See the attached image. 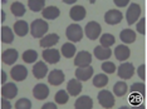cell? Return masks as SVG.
<instances>
[{
	"instance_id": "obj_40",
	"label": "cell",
	"mask_w": 147,
	"mask_h": 109,
	"mask_svg": "<svg viewBox=\"0 0 147 109\" xmlns=\"http://www.w3.org/2000/svg\"><path fill=\"white\" fill-rule=\"evenodd\" d=\"M1 108L3 109H10L11 108V104L9 103V99H6V100H5V98L1 100Z\"/></svg>"
},
{
	"instance_id": "obj_31",
	"label": "cell",
	"mask_w": 147,
	"mask_h": 109,
	"mask_svg": "<svg viewBox=\"0 0 147 109\" xmlns=\"http://www.w3.org/2000/svg\"><path fill=\"white\" fill-rule=\"evenodd\" d=\"M99 41H101V45L105 48H111V45L115 44L116 39L115 36L112 34H109V33H106V34H103L101 36V39H99Z\"/></svg>"
},
{
	"instance_id": "obj_20",
	"label": "cell",
	"mask_w": 147,
	"mask_h": 109,
	"mask_svg": "<svg viewBox=\"0 0 147 109\" xmlns=\"http://www.w3.org/2000/svg\"><path fill=\"white\" fill-rule=\"evenodd\" d=\"M93 107V100L88 95H82L76 100L74 108L76 109H91Z\"/></svg>"
},
{
	"instance_id": "obj_9",
	"label": "cell",
	"mask_w": 147,
	"mask_h": 109,
	"mask_svg": "<svg viewBox=\"0 0 147 109\" xmlns=\"http://www.w3.org/2000/svg\"><path fill=\"white\" fill-rule=\"evenodd\" d=\"M92 62V55L88 51L82 50L76 55L74 58V65L77 67H88Z\"/></svg>"
},
{
	"instance_id": "obj_34",
	"label": "cell",
	"mask_w": 147,
	"mask_h": 109,
	"mask_svg": "<svg viewBox=\"0 0 147 109\" xmlns=\"http://www.w3.org/2000/svg\"><path fill=\"white\" fill-rule=\"evenodd\" d=\"M69 100V93L65 90H59L55 93V102L58 104H65Z\"/></svg>"
},
{
	"instance_id": "obj_6",
	"label": "cell",
	"mask_w": 147,
	"mask_h": 109,
	"mask_svg": "<svg viewBox=\"0 0 147 109\" xmlns=\"http://www.w3.org/2000/svg\"><path fill=\"white\" fill-rule=\"evenodd\" d=\"M133 73H135V68H133V64H131V63H123L117 69V74L122 79H131Z\"/></svg>"
},
{
	"instance_id": "obj_42",
	"label": "cell",
	"mask_w": 147,
	"mask_h": 109,
	"mask_svg": "<svg viewBox=\"0 0 147 109\" xmlns=\"http://www.w3.org/2000/svg\"><path fill=\"white\" fill-rule=\"evenodd\" d=\"M42 109H57V105L54 103H45L42 105Z\"/></svg>"
},
{
	"instance_id": "obj_37",
	"label": "cell",
	"mask_w": 147,
	"mask_h": 109,
	"mask_svg": "<svg viewBox=\"0 0 147 109\" xmlns=\"http://www.w3.org/2000/svg\"><path fill=\"white\" fill-rule=\"evenodd\" d=\"M101 67H102V70L107 73V74H112V73L116 72V65L112 62H105Z\"/></svg>"
},
{
	"instance_id": "obj_33",
	"label": "cell",
	"mask_w": 147,
	"mask_h": 109,
	"mask_svg": "<svg viewBox=\"0 0 147 109\" xmlns=\"http://www.w3.org/2000/svg\"><path fill=\"white\" fill-rule=\"evenodd\" d=\"M36 58H38V53L35 50H32V49H29V50H25L23 53V60L25 63H28V64H32V63H35Z\"/></svg>"
},
{
	"instance_id": "obj_8",
	"label": "cell",
	"mask_w": 147,
	"mask_h": 109,
	"mask_svg": "<svg viewBox=\"0 0 147 109\" xmlns=\"http://www.w3.org/2000/svg\"><path fill=\"white\" fill-rule=\"evenodd\" d=\"M122 18H123L122 13L116 10V9H111L105 14V21L109 25H116L118 23H121Z\"/></svg>"
},
{
	"instance_id": "obj_32",
	"label": "cell",
	"mask_w": 147,
	"mask_h": 109,
	"mask_svg": "<svg viewBox=\"0 0 147 109\" xmlns=\"http://www.w3.org/2000/svg\"><path fill=\"white\" fill-rule=\"evenodd\" d=\"M44 5H45L44 0H29L28 1V6L32 11H40V10L43 11Z\"/></svg>"
},
{
	"instance_id": "obj_27",
	"label": "cell",
	"mask_w": 147,
	"mask_h": 109,
	"mask_svg": "<svg viewBox=\"0 0 147 109\" xmlns=\"http://www.w3.org/2000/svg\"><path fill=\"white\" fill-rule=\"evenodd\" d=\"M62 54L65 58H73L76 55V45H73L72 43H65L62 45Z\"/></svg>"
},
{
	"instance_id": "obj_26",
	"label": "cell",
	"mask_w": 147,
	"mask_h": 109,
	"mask_svg": "<svg viewBox=\"0 0 147 109\" xmlns=\"http://www.w3.org/2000/svg\"><path fill=\"white\" fill-rule=\"evenodd\" d=\"M119 38H121V40L125 43V44H131V43L136 40V33L133 31L132 29H125V30L121 31Z\"/></svg>"
},
{
	"instance_id": "obj_5",
	"label": "cell",
	"mask_w": 147,
	"mask_h": 109,
	"mask_svg": "<svg viewBox=\"0 0 147 109\" xmlns=\"http://www.w3.org/2000/svg\"><path fill=\"white\" fill-rule=\"evenodd\" d=\"M98 102L103 108H112L115 105V97L111 92L108 90H101L98 93Z\"/></svg>"
},
{
	"instance_id": "obj_30",
	"label": "cell",
	"mask_w": 147,
	"mask_h": 109,
	"mask_svg": "<svg viewBox=\"0 0 147 109\" xmlns=\"http://www.w3.org/2000/svg\"><path fill=\"white\" fill-rule=\"evenodd\" d=\"M108 83V77L106 74H97L93 78V85L96 88H103Z\"/></svg>"
},
{
	"instance_id": "obj_16",
	"label": "cell",
	"mask_w": 147,
	"mask_h": 109,
	"mask_svg": "<svg viewBox=\"0 0 147 109\" xmlns=\"http://www.w3.org/2000/svg\"><path fill=\"white\" fill-rule=\"evenodd\" d=\"M58 41H59V35L55 34V33H53V34L43 36L40 39V41H39V45H40L42 48L48 49V48H52L53 45H55Z\"/></svg>"
},
{
	"instance_id": "obj_25",
	"label": "cell",
	"mask_w": 147,
	"mask_h": 109,
	"mask_svg": "<svg viewBox=\"0 0 147 109\" xmlns=\"http://www.w3.org/2000/svg\"><path fill=\"white\" fill-rule=\"evenodd\" d=\"M14 31L18 36H25L29 31V26H28V23L24 21V20H19L14 24Z\"/></svg>"
},
{
	"instance_id": "obj_22",
	"label": "cell",
	"mask_w": 147,
	"mask_h": 109,
	"mask_svg": "<svg viewBox=\"0 0 147 109\" xmlns=\"http://www.w3.org/2000/svg\"><path fill=\"white\" fill-rule=\"evenodd\" d=\"M61 14V10H59L57 6H48V8L43 9L42 15L44 19H49V20H54L57 19Z\"/></svg>"
},
{
	"instance_id": "obj_43",
	"label": "cell",
	"mask_w": 147,
	"mask_h": 109,
	"mask_svg": "<svg viewBox=\"0 0 147 109\" xmlns=\"http://www.w3.org/2000/svg\"><path fill=\"white\" fill-rule=\"evenodd\" d=\"M0 82H1L3 84L6 83V73H5V72H1V73H0Z\"/></svg>"
},
{
	"instance_id": "obj_15",
	"label": "cell",
	"mask_w": 147,
	"mask_h": 109,
	"mask_svg": "<svg viewBox=\"0 0 147 109\" xmlns=\"http://www.w3.org/2000/svg\"><path fill=\"white\" fill-rule=\"evenodd\" d=\"M48 82L51 83L52 85H61L63 82H64V73L59 69H54L49 73L48 75Z\"/></svg>"
},
{
	"instance_id": "obj_17",
	"label": "cell",
	"mask_w": 147,
	"mask_h": 109,
	"mask_svg": "<svg viewBox=\"0 0 147 109\" xmlns=\"http://www.w3.org/2000/svg\"><path fill=\"white\" fill-rule=\"evenodd\" d=\"M67 92L69 93V95L77 97L79 93L82 92V83L78 79H71L67 84Z\"/></svg>"
},
{
	"instance_id": "obj_29",
	"label": "cell",
	"mask_w": 147,
	"mask_h": 109,
	"mask_svg": "<svg viewBox=\"0 0 147 109\" xmlns=\"http://www.w3.org/2000/svg\"><path fill=\"white\" fill-rule=\"evenodd\" d=\"M113 93L117 97H123L127 93V84L125 82H117V83L113 85Z\"/></svg>"
},
{
	"instance_id": "obj_38",
	"label": "cell",
	"mask_w": 147,
	"mask_h": 109,
	"mask_svg": "<svg viewBox=\"0 0 147 109\" xmlns=\"http://www.w3.org/2000/svg\"><path fill=\"white\" fill-rule=\"evenodd\" d=\"M136 29H137V33H140V34H145L146 33V19L145 18H142L141 20L137 23Z\"/></svg>"
},
{
	"instance_id": "obj_24",
	"label": "cell",
	"mask_w": 147,
	"mask_h": 109,
	"mask_svg": "<svg viewBox=\"0 0 147 109\" xmlns=\"http://www.w3.org/2000/svg\"><path fill=\"white\" fill-rule=\"evenodd\" d=\"M0 38H1V41L4 44H10L14 40V34H13V30L9 26H3L1 30H0Z\"/></svg>"
},
{
	"instance_id": "obj_41",
	"label": "cell",
	"mask_w": 147,
	"mask_h": 109,
	"mask_svg": "<svg viewBox=\"0 0 147 109\" xmlns=\"http://www.w3.org/2000/svg\"><path fill=\"white\" fill-rule=\"evenodd\" d=\"M115 4L117 6H126L127 4H128V0H115Z\"/></svg>"
},
{
	"instance_id": "obj_4",
	"label": "cell",
	"mask_w": 147,
	"mask_h": 109,
	"mask_svg": "<svg viewBox=\"0 0 147 109\" xmlns=\"http://www.w3.org/2000/svg\"><path fill=\"white\" fill-rule=\"evenodd\" d=\"M101 31H102V28L97 21H89L88 24L86 25V29H84L87 38L91 39V40H96V39L101 35Z\"/></svg>"
},
{
	"instance_id": "obj_19",
	"label": "cell",
	"mask_w": 147,
	"mask_h": 109,
	"mask_svg": "<svg viewBox=\"0 0 147 109\" xmlns=\"http://www.w3.org/2000/svg\"><path fill=\"white\" fill-rule=\"evenodd\" d=\"M86 9L81 5H74L69 11V15H71V19H73L74 21H81L86 18Z\"/></svg>"
},
{
	"instance_id": "obj_45",
	"label": "cell",
	"mask_w": 147,
	"mask_h": 109,
	"mask_svg": "<svg viewBox=\"0 0 147 109\" xmlns=\"http://www.w3.org/2000/svg\"><path fill=\"white\" fill-rule=\"evenodd\" d=\"M1 15H3V16H1V20H4V19H5V16H4V15H5V13H4V11H1Z\"/></svg>"
},
{
	"instance_id": "obj_12",
	"label": "cell",
	"mask_w": 147,
	"mask_h": 109,
	"mask_svg": "<svg viewBox=\"0 0 147 109\" xmlns=\"http://www.w3.org/2000/svg\"><path fill=\"white\" fill-rule=\"evenodd\" d=\"M93 75V68L92 67H78L76 70V77L81 82H87L91 79Z\"/></svg>"
},
{
	"instance_id": "obj_28",
	"label": "cell",
	"mask_w": 147,
	"mask_h": 109,
	"mask_svg": "<svg viewBox=\"0 0 147 109\" xmlns=\"http://www.w3.org/2000/svg\"><path fill=\"white\" fill-rule=\"evenodd\" d=\"M10 10L15 16H23L25 14V6L20 1H14L10 6Z\"/></svg>"
},
{
	"instance_id": "obj_36",
	"label": "cell",
	"mask_w": 147,
	"mask_h": 109,
	"mask_svg": "<svg viewBox=\"0 0 147 109\" xmlns=\"http://www.w3.org/2000/svg\"><path fill=\"white\" fill-rule=\"evenodd\" d=\"M15 108L16 109H30L32 108V102L26 98H22L15 103Z\"/></svg>"
},
{
	"instance_id": "obj_10",
	"label": "cell",
	"mask_w": 147,
	"mask_h": 109,
	"mask_svg": "<svg viewBox=\"0 0 147 109\" xmlns=\"http://www.w3.org/2000/svg\"><path fill=\"white\" fill-rule=\"evenodd\" d=\"M18 57H19V54L15 49H13V48L6 49V50L1 53V62L6 65H13L18 60Z\"/></svg>"
},
{
	"instance_id": "obj_2",
	"label": "cell",
	"mask_w": 147,
	"mask_h": 109,
	"mask_svg": "<svg viewBox=\"0 0 147 109\" xmlns=\"http://www.w3.org/2000/svg\"><path fill=\"white\" fill-rule=\"evenodd\" d=\"M141 15V6H140L137 3H132L131 5L128 6L126 13V19H127V24L132 25L137 21V19Z\"/></svg>"
},
{
	"instance_id": "obj_11",
	"label": "cell",
	"mask_w": 147,
	"mask_h": 109,
	"mask_svg": "<svg viewBox=\"0 0 147 109\" xmlns=\"http://www.w3.org/2000/svg\"><path fill=\"white\" fill-rule=\"evenodd\" d=\"M43 58L49 64H55V63L61 60V54H59V51L57 49L48 48V49H44V51H43Z\"/></svg>"
},
{
	"instance_id": "obj_3",
	"label": "cell",
	"mask_w": 147,
	"mask_h": 109,
	"mask_svg": "<svg viewBox=\"0 0 147 109\" xmlns=\"http://www.w3.org/2000/svg\"><path fill=\"white\" fill-rule=\"evenodd\" d=\"M65 35H67V38H68L71 41L77 43V41L82 40V38H83V30H82V28L79 25L72 24V25H69L68 28H67Z\"/></svg>"
},
{
	"instance_id": "obj_13",
	"label": "cell",
	"mask_w": 147,
	"mask_h": 109,
	"mask_svg": "<svg viewBox=\"0 0 147 109\" xmlns=\"http://www.w3.org/2000/svg\"><path fill=\"white\" fill-rule=\"evenodd\" d=\"M18 94V88L14 83H4L1 88V95L5 99H13Z\"/></svg>"
},
{
	"instance_id": "obj_35",
	"label": "cell",
	"mask_w": 147,
	"mask_h": 109,
	"mask_svg": "<svg viewBox=\"0 0 147 109\" xmlns=\"http://www.w3.org/2000/svg\"><path fill=\"white\" fill-rule=\"evenodd\" d=\"M145 90H146V88H145V84L143 83H135V84H132L131 85V88H129V92H131L132 94H140V95H143L145 94Z\"/></svg>"
},
{
	"instance_id": "obj_18",
	"label": "cell",
	"mask_w": 147,
	"mask_h": 109,
	"mask_svg": "<svg viewBox=\"0 0 147 109\" xmlns=\"http://www.w3.org/2000/svg\"><path fill=\"white\" fill-rule=\"evenodd\" d=\"M48 73V65H45L43 62H36L33 65V75L36 79H43Z\"/></svg>"
},
{
	"instance_id": "obj_14",
	"label": "cell",
	"mask_w": 147,
	"mask_h": 109,
	"mask_svg": "<svg viewBox=\"0 0 147 109\" xmlns=\"http://www.w3.org/2000/svg\"><path fill=\"white\" fill-rule=\"evenodd\" d=\"M33 95H34L35 99H38V100H43V99H45L49 95V88L47 84H36L34 89H33Z\"/></svg>"
},
{
	"instance_id": "obj_7",
	"label": "cell",
	"mask_w": 147,
	"mask_h": 109,
	"mask_svg": "<svg viewBox=\"0 0 147 109\" xmlns=\"http://www.w3.org/2000/svg\"><path fill=\"white\" fill-rule=\"evenodd\" d=\"M10 75L14 80L23 82L28 77V69H26L24 65H14L10 70Z\"/></svg>"
},
{
	"instance_id": "obj_1",
	"label": "cell",
	"mask_w": 147,
	"mask_h": 109,
	"mask_svg": "<svg viewBox=\"0 0 147 109\" xmlns=\"http://www.w3.org/2000/svg\"><path fill=\"white\" fill-rule=\"evenodd\" d=\"M48 29H49L48 23H47L45 20H43V19H36V20L33 21L32 25H30V33L34 38H40L42 39L43 36L47 34Z\"/></svg>"
},
{
	"instance_id": "obj_44",
	"label": "cell",
	"mask_w": 147,
	"mask_h": 109,
	"mask_svg": "<svg viewBox=\"0 0 147 109\" xmlns=\"http://www.w3.org/2000/svg\"><path fill=\"white\" fill-rule=\"evenodd\" d=\"M64 3H67V4H74L76 0H64Z\"/></svg>"
},
{
	"instance_id": "obj_39",
	"label": "cell",
	"mask_w": 147,
	"mask_h": 109,
	"mask_svg": "<svg viewBox=\"0 0 147 109\" xmlns=\"http://www.w3.org/2000/svg\"><path fill=\"white\" fill-rule=\"evenodd\" d=\"M146 67H145V64H142V65H140L138 69H137V74H138V77L141 78V79H145L146 78Z\"/></svg>"
},
{
	"instance_id": "obj_23",
	"label": "cell",
	"mask_w": 147,
	"mask_h": 109,
	"mask_svg": "<svg viewBox=\"0 0 147 109\" xmlns=\"http://www.w3.org/2000/svg\"><path fill=\"white\" fill-rule=\"evenodd\" d=\"M94 55L99 60H107L112 55V50L109 48H105L102 45H99V47L94 48Z\"/></svg>"
},
{
	"instance_id": "obj_21",
	"label": "cell",
	"mask_w": 147,
	"mask_h": 109,
	"mask_svg": "<svg viewBox=\"0 0 147 109\" xmlns=\"http://www.w3.org/2000/svg\"><path fill=\"white\" fill-rule=\"evenodd\" d=\"M129 55H131V50L126 45H117V48L115 49V57L119 62H125L126 59L129 58Z\"/></svg>"
}]
</instances>
